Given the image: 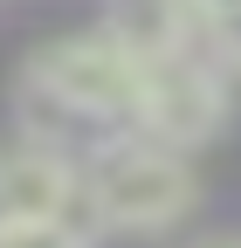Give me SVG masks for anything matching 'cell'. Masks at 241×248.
<instances>
[{
    "label": "cell",
    "mask_w": 241,
    "mask_h": 248,
    "mask_svg": "<svg viewBox=\"0 0 241 248\" xmlns=\"http://www.w3.org/2000/svg\"><path fill=\"white\" fill-rule=\"evenodd\" d=\"M76 172H83V214L110 234H166L193 214L186 152H172L145 131L104 138Z\"/></svg>",
    "instance_id": "2"
},
{
    "label": "cell",
    "mask_w": 241,
    "mask_h": 248,
    "mask_svg": "<svg viewBox=\"0 0 241 248\" xmlns=\"http://www.w3.org/2000/svg\"><path fill=\"white\" fill-rule=\"evenodd\" d=\"M145 35V28H138ZM227 124V83L214 62H200L179 35H145V138H159L172 152L207 145Z\"/></svg>",
    "instance_id": "3"
},
{
    "label": "cell",
    "mask_w": 241,
    "mask_h": 248,
    "mask_svg": "<svg viewBox=\"0 0 241 248\" xmlns=\"http://www.w3.org/2000/svg\"><path fill=\"white\" fill-rule=\"evenodd\" d=\"M186 7H193L200 21H227V14H241V0H186Z\"/></svg>",
    "instance_id": "7"
},
{
    "label": "cell",
    "mask_w": 241,
    "mask_h": 248,
    "mask_svg": "<svg viewBox=\"0 0 241 248\" xmlns=\"http://www.w3.org/2000/svg\"><path fill=\"white\" fill-rule=\"evenodd\" d=\"M0 248H97V241L76 214H42V221H7Z\"/></svg>",
    "instance_id": "5"
},
{
    "label": "cell",
    "mask_w": 241,
    "mask_h": 248,
    "mask_svg": "<svg viewBox=\"0 0 241 248\" xmlns=\"http://www.w3.org/2000/svg\"><path fill=\"white\" fill-rule=\"evenodd\" d=\"M193 248H241V234H207V241H193Z\"/></svg>",
    "instance_id": "8"
},
{
    "label": "cell",
    "mask_w": 241,
    "mask_h": 248,
    "mask_svg": "<svg viewBox=\"0 0 241 248\" xmlns=\"http://www.w3.org/2000/svg\"><path fill=\"white\" fill-rule=\"evenodd\" d=\"M83 207V172L69 152L42 138H0V228L7 221H42V214H76Z\"/></svg>",
    "instance_id": "4"
},
{
    "label": "cell",
    "mask_w": 241,
    "mask_h": 248,
    "mask_svg": "<svg viewBox=\"0 0 241 248\" xmlns=\"http://www.w3.org/2000/svg\"><path fill=\"white\" fill-rule=\"evenodd\" d=\"M214 48H221V62H227V69H241V14L214 21Z\"/></svg>",
    "instance_id": "6"
},
{
    "label": "cell",
    "mask_w": 241,
    "mask_h": 248,
    "mask_svg": "<svg viewBox=\"0 0 241 248\" xmlns=\"http://www.w3.org/2000/svg\"><path fill=\"white\" fill-rule=\"evenodd\" d=\"M21 117L28 138L62 152V131L124 138L145 124V35L138 28H90L28 55L21 69Z\"/></svg>",
    "instance_id": "1"
}]
</instances>
